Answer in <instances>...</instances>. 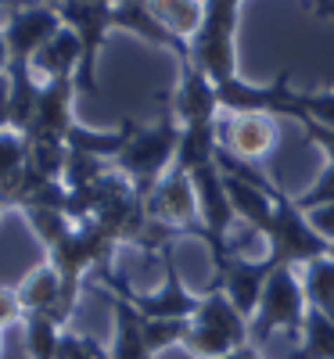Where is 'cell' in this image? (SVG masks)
<instances>
[{"mask_svg":"<svg viewBox=\"0 0 334 359\" xmlns=\"http://www.w3.org/2000/svg\"><path fill=\"white\" fill-rule=\"evenodd\" d=\"M58 359H112V355H108V352H105V345H98L94 338H86V334H72V331H62Z\"/></svg>","mask_w":334,"mask_h":359,"instance_id":"obj_23","label":"cell"},{"mask_svg":"<svg viewBox=\"0 0 334 359\" xmlns=\"http://www.w3.org/2000/svg\"><path fill=\"white\" fill-rule=\"evenodd\" d=\"M169 108L180 118V126L216 123V115H220L216 83L208 79V72L201 65H194V57H180V83H176V94H173Z\"/></svg>","mask_w":334,"mask_h":359,"instance_id":"obj_7","label":"cell"},{"mask_svg":"<svg viewBox=\"0 0 334 359\" xmlns=\"http://www.w3.org/2000/svg\"><path fill=\"white\" fill-rule=\"evenodd\" d=\"M54 11L62 15V22L76 33L79 50H83L76 86L83 94H98V54H101V43L108 40V33L115 29L112 8L101 4V0H58Z\"/></svg>","mask_w":334,"mask_h":359,"instance_id":"obj_4","label":"cell"},{"mask_svg":"<svg viewBox=\"0 0 334 359\" xmlns=\"http://www.w3.org/2000/svg\"><path fill=\"white\" fill-rule=\"evenodd\" d=\"M295 201H298L302 212H309V208H316V205H334V162H327V169L320 172V180L313 184V191L302 194V198H295Z\"/></svg>","mask_w":334,"mask_h":359,"instance_id":"obj_24","label":"cell"},{"mask_svg":"<svg viewBox=\"0 0 334 359\" xmlns=\"http://www.w3.org/2000/svg\"><path fill=\"white\" fill-rule=\"evenodd\" d=\"M8 97H11V83H8V76H0V130H11V115H8Z\"/></svg>","mask_w":334,"mask_h":359,"instance_id":"obj_28","label":"cell"},{"mask_svg":"<svg viewBox=\"0 0 334 359\" xmlns=\"http://www.w3.org/2000/svg\"><path fill=\"white\" fill-rule=\"evenodd\" d=\"M25 352L29 359H58L62 345V323H54L47 313H25Z\"/></svg>","mask_w":334,"mask_h":359,"instance_id":"obj_19","label":"cell"},{"mask_svg":"<svg viewBox=\"0 0 334 359\" xmlns=\"http://www.w3.org/2000/svg\"><path fill=\"white\" fill-rule=\"evenodd\" d=\"M62 15H58L51 4H25L15 8L8 25H4V36H8V54H11V65H29L33 69V57L36 50L62 29Z\"/></svg>","mask_w":334,"mask_h":359,"instance_id":"obj_6","label":"cell"},{"mask_svg":"<svg viewBox=\"0 0 334 359\" xmlns=\"http://www.w3.org/2000/svg\"><path fill=\"white\" fill-rule=\"evenodd\" d=\"M191 320H151L144 316V341H147V352L159 355L173 345H184V334H187Z\"/></svg>","mask_w":334,"mask_h":359,"instance_id":"obj_22","label":"cell"},{"mask_svg":"<svg viewBox=\"0 0 334 359\" xmlns=\"http://www.w3.org/2000/svg\"><path fill=\"white\" fill-rule=\"evenodd\" d=\"M11 65V54H8V36H4V25H0V76H8Z\"/></svg>","mask_w":334,"mask_h":359,"instance_id":"obj_30","label":"cell"},{"mask_svg":"<svg viewBox=\"0 0 334 359\" xmlns=\"http://www.w3.org/2000/svg\"><path fill=\"white\" fill-rule=\"evenodd\" d=\"M22 316H25V313H22L18 294H15V291H8V287H0V331H4L8 323L22 320Z\"/></svg>","mask_w":334,"mask_h":359,"instance_id":"obj_27","label":"cell"},{"mask_svg":"<svg viewBox=\"0 0 334 359\" xmlns=\"http://www.w3.org/2000/svg\"><path fill=\"white\" fill-rule=\"evenodd\" d=\"M302 269V291H306V302L320 313H327L334 320V259L323 255V259H313Z\"/></svg>","mask_w":334,"mask_h":359,"instance_id":"obj_18","label":"cell"},{"mask_svg":"<svg viewBox=\"0 0 334 359\" xmlns=\"http://www.w3.org/2000/svg\"><path fill=\"white\" fill-rule=\"evenodd\" d=\"M273 219L266 223V245H269V262L273 266H306L313 259L330 255V245L309 226L306 212L298 208V201L284 191V187H273Z\"/></svg>","mask_w":334,"mask_h":359,"instance_id":"obj_2","label":"cell"},{"mask_svg":"<svg viewBox=\"0 0 334 359\" xmlns=\"http://www.w3.org/2000/svg\"><path fill=\"white\" fill-rule=\"evenodd\" d=\"M40 4H51V8H54V4H58V0H40Z\"/></svg>","mask_w":334,"mask_h":359,"instance_id":"obj_34","label":"cell"},{"mask_svg":"<svg viewBox=\"0 0 334 359\" xmlns=\"http://www.w3.org/2000/svg\"><path fill=\"white\" fill-rule=\"evenodd\" d=\"M216 151H220V126L216 123H191L180 130V147H176V165L180 169H205L216 165Z\"/></svg>","mask_w":334,"mask_h":359,"instance_id":"obj_14","label":"cell"},{"mask_svg":"<svg viewBox=\"0 0 334 359\" xmlns=\"http://www.w3.org/2000/svg\"><path fill=\"white\" fill-rule=\"evenodd\" d=\"M180 118L173 115V108H166V115L151 126H137L130 130L126 147L119 151L115 169L123 172L130 184L137 187L140 198L151 194V187L176 165V147H180Z\"/></svg>","mask_w":334,"mask_h":359,"instance_id":"obj_1","label":"cell"},{"mask_svg":"<svg viewBox=\"0 0 334 359\" xmlns=\"http://www.w3.org/2000/svg\"><path fill=\"white\" fill-rule=\"evenodd\" d=\"M62 291H65V277L54 269V262H40L36 269H29V277L18 284V302L22 313H47L58 323V306H62Z\"/></svg>","mask_w":334,"mask_h":359,"instance_id":"obj_11","label":"cell"},{"mask_svg":"<svg viewBox=\"0 0 334 359\" xmlns=\"http://www.w3.org/2000/svg\"><path fill=\"white\" fill-rule=\"evenodd\" d=\"M220 359H262V352H259L252 341H245V345L230 348V352H227V355H220Z\"/></svg>","mask_w":334,"mask_h":359,"instance_id":"obj_29","label":"cell"},{"mask_svg":"<svg viewBox=\"0 0 334 359\" xmlns=\"http://www.w3.org/2000/svg\"><path fill=\"white\" fill-rule=\"evenodd\" d=\"M4 208H8V205H4V201H0V216H4Z\"/></svg>","mask_w":334,"mask_h":359,"instance_id":"obj_35","label":"cell"},{"mask_svg":"<svg viewBox=\"0 0 334 359\" xmlns=\"http://www.w3.org/2000/svg\"><path fill=\"white\" fill-rule=\"evenodd\" d=\"M330 259H334V245H330Z\"/></svg>","mask_w":334,"mask_h":359,"instance_id":"obj_37","label":"cell"},{"mask_svg":"<svg viewBox=\"0 0 334 359\" xmlns=\"http://www.w3.org/2000/svg\"><path fill=\"white\" fill-rule=\"evenodd\" d=\"M306 219H309V226L323 237L327 245H334V205H316V208H309Z\"/></svg>","mask_w":334,"mask_h":359,"instance_id":"obj_26","label":"cell"},{"mask_svg":"<svg viewBox=\"0 0 334 359\" xmlns=\"http://www.w3.org/2000/svg\"><path fill=\"white\" fill-rule=\"evenodd\" d=\"M144 212L147 219H155L176 233H191L198 226V194H194V184H191V172L173 165L155 187L151 194L144 198Z\"/></svg>","mask_w":334,"mask_h":359,"instance_id":"obj_5","label":"cell"},{"mask_svg":"<svg viewBox=\"0 0 334 359\" xmlns=\"http://www.w3.org/2000/svg\"><path fill=\"white\" fill-rule=\"evenodd\" d=\"M22 212H25L29 226H33V233L40 237V245H47V252H51V248H58V245H62L65 237L72 233V219L62 212V208L29 205V208H22Z\"/></svg>","mask_w":334,"mask_h":359,"instance_id":"obj_20","label":"cell"},{"mask_svg":"<svg viewBox=\"0 0 334 359\" xmlns=\"http://www.w3.org/2000/svg\"><path fill=\"white\" fill-rule=\"evenodd\" d=\"M0 352H4V331H0Z\"/></svg>","mask_w":334,"mask_h":359,"instance_id":"obj_33","label":"cell"},{"mask_svg":"<svg viewBox=\"0 0 334 359\" xmlns=\"http://www.w3.org/2000/svg\"><path fill=\"white\" fill-rule=\"evenodd\" d=\"M112 309H115V341H112L108 355L112 359H155L144 341V316L126 298H112Z\"/></svg>","mask_w":334,"mask_h":359,"instance_id":"obj_13","label":"cell"},{"mask_svg":"<svg viewBox=\"0 0 334 359\" xmlns=\"http://www.w3.org/2000/svg\"><path fill=\"white\" fill-rule=\"evenodd\" d=\"M25 176V137L15 130H0V201L11 205Z\"/></svg>","mask_w":334,"mask_h":359,"instance_id":"obj_17","label":"cell"},{"mask_svg":"<svg viewBox=\"0 0 334 359\" xmlns=\"http://www.w3.org/2000/svg\"><path fill=\"white\" fill-rule=\"evenodd\" d=\"M313 4V11L320 15V18H330L334 22V0H309Z\"/></svg>","mask_w":334,"mask_h":359,"instance_id":"obj_31","label":"cell"},{"mask_svg":"<svg viewBox=\"0 0 334 359\" xmlns=\"http://www.w3.org/2000/svg\"><path fill=\"white\" fill-rule=\"evenodd\" d=\"M101 4H108V8H119V4H130V0H101Z\"/></svg>","mask_w":334,"mask_h":359,"instance_id":"obj_32","label":"cell"},{"mask_svg":"<svg viewBox=\"0 0 334 359\" xmlns=\"http://www.w3.org/2000/svg\"><path fill=\"white\" fill-rule=\"evenodd\" d=\"M105 172H108V169H105V158L69 147V162H65V172H62V184H65L69 191H86L90 184H98Z\"/></svg>","mask_w":334,"mask_h":359,"instance_id":"obj_21","label":"cell"},{"mask_svg":"<svg viewBox=\"0 0 334 359\" xmlns=\"http://www.w3.org/2000/svg\"><path fill=\"white\" fill-rule=\"evenodd\" d=\"M306 291H302V277L295 273V266H273L262 298H259V309L252 320V345L262 348L273 334H288L298 338L302 334V323H306Z\"/></svg>","mask_w":334,"mask_h":359,"instance_id":"obj_3","label":"cell"},{"mask_svg":"<svg viewBox=\"0 0 334 359\" xmlns=\"http://www.w3.org/2000/svg\"><path fill=\"white\" fill-rule=\"evenodd\" d=\"M298 126L306 130V140L316 144L320 151L334 162V126H323V123H313V118H298Z\"/></svg>","mask_w":334,"mask_h":359,"instance_id":"obj_25","label":"cell"},{"mask_svg":"<svg viewBox=\"0 0 334 359\" xmlns=\"http://www.w3.org/2000/svg\"><path fill=\"white\" fill-rule=\"evenodd\" d=\"M191 184L198 194V216H201V230L227 237L237 226V216L230 208V194H227V176L220 165H205L191 172Z\"/></svg>","mask_w":334,"mask_h":359,"instance_id":"obj_9","label":"cell"},{"mask_svg":"<svg viewBox=\"0 0 334 359\" xmlns=\"http://www.w3.org/2000/svg\"><path fill=\"white\" fill-rule=\"evenodd\" d=\"M72 97H76V79H47L40 83V97H36V111H33V123L22 137H54V140H65L69 130L76 126L72 118Z\"/></svg>","mask_w":334,"mask_h":359,"instance_id":"obj_8","label":"cell"},{"mask_svg":"<svg viewBox=\"0 0 334 359\" xmlns=\"http://www.w3.org/2000/svg\"><path fill=\"white\" fill-rule=\"evenodd\" d=\"M288 359H334V320L309 306L306 323H302V334L291 345Z\"/></svg>","mask_w":334,"mask_h":359,"instance_id":"obj_16","label":"cell"},{"mask_svg":"<svg viewBox=\"0 0 334 359\" xmlns=\"http://www.w3.org/2000/svg\"><path fill=\"white\" fill-rule=\"evenodd\" d=\"M79 62H83V50H79V40H76V33L69 25H62L58 33L36 50V57H33V72H40L44 76V83L47 79H76L79 76Z\"/></svg>","mask_w":334,"mask_h":359,"instance_id":"obj_12","label":"cell"},{"mask_svg":"<svg viewBox=\"0 0 334 359\" xmlns=\"http://www.w3.org/2000/svg\"><path fill=\"white\" fill-rule=\"evenodd\" d=\"M147 11L155 15L173 36L194 40L205 22V0H147Z\"/></svg>","mask_w":334,"mask_h":359,"instance_id":"obj_15","label":"cell"},{"mask_svg":"<svg viewBox=\"0 0 334 359\" xmlns=\"http://www.w3.org/2000/svg\"><path fill=\"white\" fill-rule=\"evenodd\" d=\"M223 140L220 144L227 155L241 158V162H252V158H266L277 144V123L273 115H259V111H248V115H230V123L223 126Z\"/></svg>","mask_w":334,"mask_h":359,"instance_id":"obj_10","label":"cell"},{"mask_svg":"<svg viewBox=\"0 0 334 359\" xmlns=\"http://www.w3.org/2000/svg\"><path fill=\"white\" fill-rule=\"evenodd\" d=\"M0 4H8V8H15V4H11V0H0Z\"/></svg>","mask_w":334,"mask_h":359,"instance_id":"obj_36","label":"cell"}]
</instances>
